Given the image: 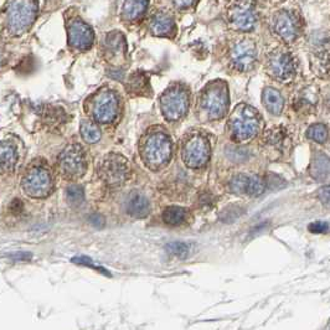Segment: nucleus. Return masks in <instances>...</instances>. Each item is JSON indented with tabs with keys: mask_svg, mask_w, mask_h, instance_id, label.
I'll return each mask as SVG.
<instances>
[{
	"mask_svg": "<svg viewBox=\"0 0 330 330\" xmlns=\"http://www.w3.org/2000/svg\"><path fill=\"white\" fill-rule=\"evenodd\" d=\"M262 118L253 107L248 104H239L229 118L230 135L236 142H246L258 134Z\"/></svg>",
	"mask_w": 330,
	"mask_h": 330,
	"instance_id": "1",
	"label": "nucleus"
},
{
	"mask_svg": "<svg viewBox=\"0 0 330 330\" xmlns=\"http://www.w3.org/2000/svg\"><path fill=\"white\" fill-rule=\"evenodd\" d=\"M140 155L150 169L158 170L172 156V140L163 131H153L145 134L140 143Z\"/></svg>",
	"mask_w": 330,
	"mask_h": 330,
	"instance_id": "2",
	"label": "nucleus"
},
{
	"mask_svg": "<svg viewBox=\"0 0 330 330\" xmlns=\"http://www.w3.org/2000/svg\"><path fill=\"white\" fill-rule=\"evenodd\" d=\"M37 14L35 0H13L8 9V30L14 35H21L31 28Z\"/></svg>",
	"mask_w": 330,
	"mask_h": 330,
	"instance_id": "3",
	"label": "nucleus"
},
{
	"mask_svg": "<svg viewBox=\"0 0 330 330\" xmlns=\"http://www.w3.org/2000/svg\"><path fill=\"white\" fill-rule=\"evenodd\" d=\"M201 108L210 120H218L227 112L229 93L224 82H213L205 88L201 96Z\"/></svg>",
	"mask_w": 330,
	"mask_h": 330,
	"instance_id": "4",
	"label": "nucleus"
},
{
	"mask_svg": "<svg viewBox=\"0 0 330 330\" xmlns=\"http://www.w3.org/2000/svg\"><path fill=\"white\" fill-rule=\"evenodd\" d=\"M181 158L190 168L204 167L210 158V143L206 135L202 133L191 134L184 143Z\"/></svg>",
	"mask_w": 330,
	"mask_h": 330,
	"instance_id": "5",
	"label": "nucleus"
},
{
	"mask_svg": "<svg viewBox=\"0 0 330 330\" xmlns=\"http://www.w3.org/2000/svg\"><path fill=\"white\" fill-rule=\"evenodd\" d=\"M161 112L168 121H178L189 108L188 91L180 85H174L164 92L160 99Z\"/></svg>",
	"mask_w": 330,
	"mask_h": 330,
	"instance_id": "6",
	"label": "nucleus"
},
{
	"mask_svg": "<svg viewBox=\"0 0 330 330\" xmlns=\"http://www.w3.org/2000/svg\"><path fill=\"white\" fill-rule=\"evenodd\" d=\"M229 23L234 30L250 31L257 23V10L253 0H237L229 9Z\"/></svg>",
	"mask_w": 330,
	"mask_h": 330,
	"instance_id": "7",
	"label": "nucleus"
},
{
	"mask_svg": "<svg viewBox=\"0 0 330 330\" xmlns=\"http://www.w3.org/2000/svg\"><path fill=\"white\" fill-rule=\"evenodd\" d=\"M129 174L128 161L120 154L111 153L103 159L99 167V175L109 186H120Z\"/></svg>",
	"mask_w": 330,
	"mask_h": 330,
	"instance_id": "8",
	"label": "nucleus"
},
{
	"mask_svg": "<svg viewBox=\"0 0 330 330\" xmlns=\"http://www.w3.org/2000/svg\"><path fill=\"white\" fill-rule=\"evenodd\" d=\"M21 185L26 195L35 197V199H42L51 193L52 179L47 170L37 167L32 168L26 173Z\"/></svg>",
	"mask_w": 330,
	"mask_h": 330,
	"instance_id": "9",
	"label": "nucleus"
},
{
	"mask_svg": "<svg viewBox=\"0 0 330 330\" xmlns=\"http://www.w3.org/2000/svg\"><path fill=\"white\" fill-rule=\"evenodd\" d=\"M62 173L69 178H80L86 172L85 151L78 144H70L62 150L59 158Z\"/></svg>",
	"mask_w": 330,
	"mask_h": 330,
	"instance_id": "10",
	"label": "nucleus"
},
{
	"mask_svg": "<svg viewBox=\"0 0 330 330\" xmlns=\"http://www.w3.org/2000/svg\"><path fill=\"white\" fill-rule=\"evenodd\" d=\"M118 115V99L115 92L103 90L94 96L92 116L99 123H111Z\"/></svg>",
	"mask_w": 330,
	"mask_h": 330,
	"instance_id": "11",
	"label": "nucleus"
},
{
	"mask_svg": "<svg viewBox=\"0 0 330 330\" xmlns=\"http://www.w3.org/2000/svg\"><path fill=\"white\" fill-rule=\"evenodd\" d=\"M67 37H69V45L72 48L85 51L93 45L94 34L88 24L81 19H75L70 21L67 26Z\"/></svg>",
	"mask_w": 330,
	"mask_h": 330,
	"instance_id": "12",
	"label": "nucleus"
},
{
	"mask_svg": "<svg viewBox=\"0 0 330 330\" xmlns=\"http://www.w3.org/2000/svg\"><path fill=\"white\" fill-rule=\"evenodd\" d=\"M231 62L235 69L240 71H248L253 67L257 60L256 45L251 40H240L231 48Z\"/></svg>",
	"mask_w": 330,
	"mask_h": 330,
	"instance_id": "13",
	"label": "nucleus"
},
{
	"mask_svg": "<svg viewBox=\"0 0 330 330\" xmlns=\"http://www.w3.org/2000/svg\"><path fill=\"white\" fill-rule=\"evenodd\" d=\"M267 70L269 75L278 81L291 80L296 72L293 58L285 51H276L269 55L267 61Z\"/></svg>",
	"mask_w": 330,
	"mask_h": 330,
	"instance_id": "14",
	"label": "nucleus"
},
{
	"mask_svg": "<svg viewBox=\"0 0 330 330\" xmlns=\"http://www.w3.org/2000/svg\"><path fill=\"white\" fill-rule=\"evenodd\" d=\"M273 30L286 42L294 41L300 32L299 19L293 13L288 12V10H282L274 15Z\"/></svg>",
	"mask_w": 330,
	"mask_h": 330,
	"instance_id": "15",
	"label": "nucleus"
},
{
	"mask_svg": "<svg viewBox=\"0 0 330 330\" xmlns=\"http://www.w3.org/2000/svg\"><path fill=\"white\" fill-rule=\"evenodd\" d=\"M126 210L133 217L143 218L149 213L150 204L144 195L139 193H133L127 200Z\"/></svg>",
	"mask_w": 330,
	"mask_h": 330,
	"instance_id": "16",
	"label": "nucleus"
},
{
	"mask_svg": "<svg viewBox=\"0 0 330 330\" xmlns=\"http://www.w3.org/2000/svg\"><path fill=\"white\" fill-rule=\"evenodd\" d=\"M151 34L155 36H169L174 30V21L170 15L165 13H158L150 23Z\"/></svg>",
	"mask_w": 330,
	"mask_h": 330,
	"instance_id": "17",
	"label": "nucleus"
},
{
	"mask_svg": "<svg viewBox=\"0 0 330 330\" xmlns=\"http://www.w3.org/2000/svg\"><path fill=\"white\" fill-rule=\"evenodd\" d=\"M149 0H126L122 8V16L126 20H137L147 10Z\"/></svg>",
	"mask_w": 330,
	"mask_h": 330,
	"instance_id": "18",
	"label": "nucleus"
},
{
	"mask_svg": "<svg viewBox=\"0 0 330 330\" xmlns=\"http://www.w3.org/2000/svg\"><path fill=\"white\" fill-rule=\"evenodd\" d=\"M18 161L16 149L9 143H0V173L12 172Z\"/></svg>",
	"mask_w": 330,
	"mask_h": 330,
	"instance_id": "19",
	"label": "nucleus"
},
{
	"mask_svg": "<svg viewBox=\"0 0 330 330\" xmlns=\"http://www.w3.org/2000/svg\"><path fill=\"white\" fill-rule=\"evenodd\" d=\"M264 107L273 115H280L283 109V98L281 93L274 88H266L262 96Z\"/></svg>",
	"mask_w": 330,
	"mask_h": 330,
	"instance_id": "20",
	"label": "nucleus"
},
{
	"mask_svg": "<svg viewBox=\"0 0 330 330\" xmlns=\"http://www.w3.org/2000/svg\"><path fill=\"white\" fill-rule=\"evenodd\" d=\"M310 174L316 180H325L329 177V158L325 154H316L310 165Z\"/></svg>",
	"mask_w": 330,
	"mask_h": 330,
	"instance_id": "21",
	"label": "nucleus"
},
{
	"mask_svg": "<svg viewBox=\"0 0 330 330\" xmlns=\"http://www.w3.org/2000/svg\"><path fill=\"white\" fill-rule=\"evenodd\" d=\"M81 137L85 140L86 143H90V144H93V143H97L99 139H101V129L97 126L96 123L91 121H82L81 122L80 127Z\"/></svg>",
	"mask_w": 330,
	"mask_h": 330,
	"instance_id": "22",
	"label": "nucleus"
},
{
	"mask_svg": "<svg viewBox=\"0 0 330 330\" xmlns=\"http://www.w3.org/2000/svg\"><path fill=\"white\" fill-rule=\"evenodd\" d=\"M264 139H266V143H268L272 147L282 149L285 147L287 140H288V134H287V131L285 128H282V127H274V128L266 132Z\"/></svg>",
	"mask_w": 330,
	"mask_h": 330,
	"instance_id": "23",
	"label": "nucleus"
},
{
	"mask_svg": "<svg viewBox=\"0 0 330 330\" xmlns=\"http://www.w3.org/2000/svg\"><path fill=\"white\" fill-rule=\"evenodd\" d=\"M163 218L168 225H180L186 218V210L179 206H170L168 209H165Z\"/></svg>",
	"mask_w": 330,
	"mask_h": 330,
	"instance_id": "24",
	"label": "nucleus"
},
{
	"mask_svg": "<svg viewBox=\"0 0 330 330\" xmlns=\"http://www.w3.org/2000/svg\"><path fill=\"white\" fill-rule=\"evenodd\" d=\"M266 180L261 178L259 175H248L247 181V190H246V195L250 196H259L263 194L264 189H266Z\"/></svg>",
	"mask_w": 330,
	"mask_h": 330,
	"instance_id": "25",
	"label": "nucleus"
},
{
	"mask_svg": "<svg viewBox=\"0 0 330 330\" xmlns=\"http://www.w3.org/2000/svg\"><path fill=\"white\" fill-rule=\"evenodd\" d=\"M66 200L71 206H81L82 202L85 201V193H83L82 186L77 185V184H71L66 190Z\"/></svg>",
	"mask_w": 330,
	"mask_h": 330,
	"instance_id": "26",
	"label": "nucleus"
},
{
	"mask_svg": "<svg viewBox=\"0 0 330 330\" xmlns=\"http://www.w3.org/2000/svg\"><path fill=\"white\" fill-rule=\"evenodd\" d=\"M307 135L309 139L314 140V142L324 143L326 139H328V128H326L325 124H321V123L313 124V126L309 127V129L307 131Z\"/></svg>",
	"mask_w": 330,
	"mask_h": 330,
	"instance_id": "27",
	"label": "nucleus"
},
{
	"mask_svg": "<svg viewBox=\"0 0 330 330\" xmlns=\"http://www.w3.org/2000/svg\"><path fill=\"white\" fill-rule=\"evenodd\" d=\"M107 46L109 51L115 55L123 53L124 51V37L120 32H112L107 37Z\"/></svg>",
	"mask_w": 330,
	"mask_h": 330,
	"instance_id": "28",
	"label": "nucleus"
},
{
	"mask_svg": "<svg viewBox=\"0 0 330 330\" xmlns=\"http://www.w3.org/2000/svg\"><path fill=\"white\" fill-rule=\"evenodd\" d=\"M247 181L248 175L239 174L236 177L232 178L231 183H230V190L236 195H246V190H247Z\"/></svg>",
	"mask_w": 330,
	"mask_h": 330,
	"instance_id": "29",
	"label": "nucleus"
},
{
	"mask_svg": "<svg viewBox=\"0 0 330 330\" xmlns=\"http://www.w3.org/2000/svg\"><path fill=\"white\" fill-rule=\"evenodd\" d=\"M167 252L170 255H174L179 258H185L189 255V246L185 242H180V241H175V242H169L165 246Z\"/></svg>",
	"mask_w": 330,
	"mask_h": 330,
	"instance_id": "30",
	"label": "nucleus"
},
{
	"mask_svg": "<svg viewBox=\"0 0 330 330\" xmlns=\"http://www.w3.org/2000/svg\"><path fill=\"white\" fill-rule=\"evenodd\" d=\"M245 213V210L241 206H237V205H231V206H227L225 210L221 212V220L225 221V223H232L236 218H239L241 215Z\"/></svg>",
	"mask_w": 330,
	"mask_h": 330,
	"instance_id": "31",
	"label": "nucleus"
},
{
	"mask_svg": "<svg viewBox=\"0 0 330 330\" xmlns=\"http://www.w3.org/2000/svg\"><path fill=\"white\" fill-rule=\"evenodd\" d=\"M308 229H309V231L314 232V234H325V232H328L329 225L325 221H316V223L310 224Z\"/></svg>",
	"mask_w": 330,
	"mask_h": 330,
	"instance_id": "32",
	"label": "nucleus"
},
{
	"mask_svg": "<svg viewBox=\"0 0 330 330\" xmlns=\"http://www.w3.org/2000/svg\"><path fill=\"white\" fill-rule=\"evenodd\" d=\"M199 204L202 209H211L215 205V196L211 194H204L199 200Z\"/></svg>",
	"mask_w": 330,
	"mask_h": 330,
	"instance_id": "33",
	"label": "nucleus"
},
{
	"mask_svg": "<svg viewBox=\"0 0 330 330\" xmlns=\"http://www.w3.org/2000/svg\"><path fill=\"white\" fill-rule=\"evenodd\" d=\"M283 183H285V181L282 180V178L278 177V175L276 174H269L266 180V184H268L272 189H281L282 186H285V184Z\"/></svg>",
	"mask_w": 330,
	"mask_h": 330,
	"instance_id": "34",
	"label": "nucleus"
},
{
	"mask_svg": "<svg viewBox=\"0 0 330 330\" xmlns=\"http://www.w3.org/2000/svg\"><path fill=\"white\" fill-rule=\"evenodd\" d=\"M88 220H90V223L92 224V225L96 226V227H102L104 225V218L102 217L99 213H94V215H91L90 217H88Z\"/></svg>",
	"mask_w": 330,
	"mask_h": 330,
	"instance_id": "35",
	"label": "nucleus"
},
{
	"mask_svg": "<svg viewBox=\"0 0 330 330\" xmlns=\"http://www.w3.org/2000/svg\"><path fill=\"white\" fill-rule=\"evenodd\" d=\"M329 186H325V188H323L320 190V193H319V197H320L321 202H323L324 205H326L328 206L329 205Z\"/></svg>",
	"mask_w": 330,
	"mask_h": 330,
	"instance_id": "36",
	"label": "nucleus"
},
{
	"mask_svg": "<svg viewBox=\"0 0 330 330\" xmlns=\"http://www.w3.org/2000/svg\"><path fill=\"white\" fill-rule=\"evenodd\" d=\"M172 2L177 8L184 9V8H189L190 5H193V3L195 2V0H172Z\"/></svg>",
	"mask_w": 330,
	"mask_h": 330,
	"instance_id": "37",
	"label": "nucleus"
},
{
	"mask_svg": "<svg viewBox=\"0 0 330 330\" xmlns=\"http://www.w3.org/2000/svg\"><path fill=\"white\" fill-rule=\"evenodd\" d=\"M21 209H23V204H21V201L19 199H15L12 202V205H10V210H12L13 213L21 212Z\"/></svg>",
	"mask_w": 330,
	"mask_h": 330,
	"instance_id": "38",
	"label": "nucleus"
}]
</instances>
